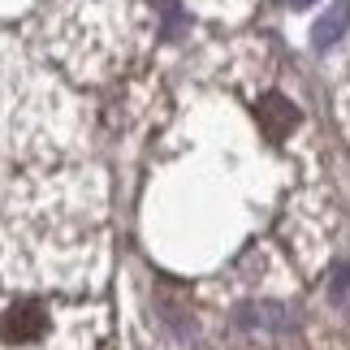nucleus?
<instances>
[{"instance_id": "f257e3e1", "label": "nucleus", "mask_w": 350, "mask_h": 350, "mask_svg": "<svg viewBox=\"0 0 350 350\" xmlns=\"http://www.w3.org/2000/svg\"><path fill=\"white\" fill-rule=\"evenodd\" d=\"M48 329V312L39 303H13L5 316H0V338L5 342H31Z\"/></svg>"}, {"instance_id": "f03ea898", "label": "nucleus", "mask_w": 350, "mask_h": 350, "mask_svg": "<svg viewBox=\"0 0 350 350\" xmlns=\"http://www.w3.org/2000/svg\"><path fill=\"white\" fill-rule=\"evenodd\" d=\"M260 121H264V130L273 134V139H281L294 121H299V113H294V104H286L281 96H268L264 104H260Z\"/></svg>"}, {"instance_id": "7ed1b4c3", "label": "nucleus", "mask_w": 350, "mask_h": 350, "mask_svg": "<svg viewBox=\"0 0 350 350\" xmlns=\"http://www.w3.org/2000/svg\"><path fill=\"white\" fill-rule=\"evenodd\" d=\"M342 26H346V5H338V9H333L325 22L316 26V44H333V39L342 35Z\"/></svg>"}, {"instance_id": "20e7f679", "label": "nucleus", "mask_w": 350, "mask_h": 350, "mask_svg": "<svg viewBox=\"0 0 350 350\" xmlns=\"http://www.w3.org/2000/svg\"><path fill=\"white\" fill-rule=\"evenodd\" d=\"M333 294H338V299H342V294H350V264H342V273L333 277Z\"/></svg>"}, {"instance_id": "39448f33", "label": "nucleus", "mask_w": 350, "mask_h": 350, "mask_svg": "<svg viewBox=\"0 0 350 350\" xmlns=\"http://www.w3.org/2000/svg\"><path fill=\"white\" fill-rule=\"evenodd\" d=\"M290 5H294V9H303V5H312V0H290Z\"/></svg>"}]
</instances>
